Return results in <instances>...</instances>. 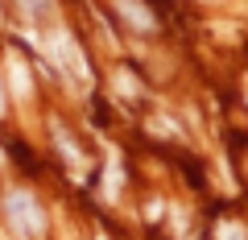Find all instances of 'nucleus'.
I'll use <instances>...</instances> for the list:
<instances>
[{
	"mask_svg": "<svg viewBox=\"0 0 248 240\" xmlns=\"http://www.w3.org/2000/svg\"><path fill=\"white\" fill-rule=\"evenodd\" d=\"M4 211H9L13 228H17L25 240H42L46 215H42V207H37V199L29 195V191H9V195H4Z\"/></svg>",
	"mask_w": 248,
	"mask_h": 240,
	"instance_id": "1",
	"label": "nucleus"
},
{
	"mask_svg": "<svg viewBox=\"0 0 248 240\" xmlns=\"http://www.w3.org/2000/svg\"><path fill=\"white\" fill-rule=\"evenodd\" d=\"M116 9H120L124 17L133 21L137 29H153V17L145 13V4H141V0H116Z\"/></svg>",
	"mask_w": 248,
	"mask_h": 240,
	"instance_id": "2",
	"label": "nucleus"
},
{
	"mask_svg": "<svg viewBox=\"0 0 248 240\" xmlns=\"http://www.w3.org/2000/svg\"><path fill=\"white\" fill-rule=\"evenodd\" d=\"M17 4H21V13H25L29 25H37V21L54 17V4H50V0H17Z\"/></svg>",
	"mask_w": 248,
	"mask_h": 240,
	"instance_id": "3",
	"label": "nucleus"
},
{
	"mask_svg": "<svg viewBox=\"0 0 248 240\" xmlns=\"http://www.w3.org/2000/svg\"><path fill=\"white\" fill-rule=\"evenodd\" d=\"M9 79H13V91H17V96H29V75H25V66L17 63V54H9Z\"/></svg>",
	"mask_w": 248,
	"mask_h": 240,
	"instance_id": "4",
	"label": "nucleus"
},
{
	"mask_svg": "<svg viewBox=\"0 0 248 240\" xmlns=\"http://www.w3.org/2000/svg\"><path fill=\"white\" fill-rule=\"evenodd\" d=\"M219 236L223 240H244V232H240V228H219Z\"/></svg>",
	"mask_w": 248,
	"mask_h": 240,
	"instance_id": "5",
	"label": "nucleus"
},
{
	"mask_svg": "<svg viewBox=\"0 0 248 240\" xmlns=\"http://www.w3.org/2000/svg\"><path fill=\"white\" fill-rule=\"evenodd\" d=\"M0 112H4V99H0Z\"/></svg>",
	"mask_w": 248,
	"mask_h": 240,
	"instance_id": "6",
	"label": "nucleus"
}]
</instances>
